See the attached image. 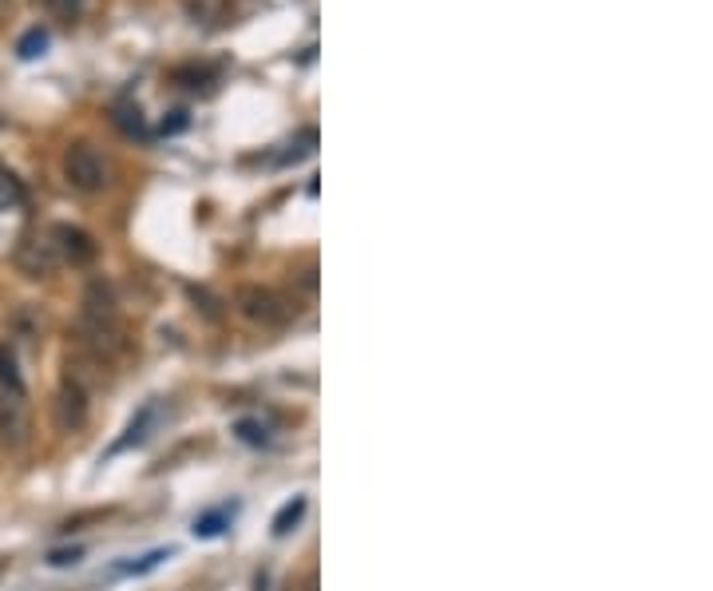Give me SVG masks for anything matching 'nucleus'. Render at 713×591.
I'll return each instance as SVG.
<instances>
[{"label": "nucleus", "mask_w": 713, "mask_h": 591, "mask_svg": "<svg viewBox=\"0 0 713 591\" xmlns=\"http://www.w3.org/2000/svg\"><path fill=\"white\" fill-rule=\"evenodd\" d=\"M80 556H84L80 548H64V552H52L48 564H52V568H68V564H80Z\"/></svg>", "instance_id": "obj_16"}, {"label": "nucleus", "mask_w": 713, "mask_h": 591, "mask_svg": "<svg viewBox=\"0 0 713 591\" xmlns=\"http://www.w3.org/2000/svg\"><path fill=\"white\" fill-rule=\"evenodd\" d=\"M20 266H24L32 278L52 274V270L60 266V258H56V250H52V238H32V242L20 250Z\"/></svg>", "instance_id": "obj_6"}, {"label": "nucleus", "mask_w": 713, "mask_h": 591, "mask_svg": "<svg viewBox=\"0 0 713 591\" xmlns=\"http://www.w3.org/2000/svg\"><path fill=\"white\" fill-rule=\"evenodd\" d=\"M28 433H32V421H28V409H24V393L0 389V441L8 449H24Z\"/></svg>", "instance_id": "obj_3"}, {"label": "nucleus", "mask_w": 713, "mask_h": 591, "mask_svg": "<svg viewBox=\"0 0 713 591\" xmlns=\"http://www.w3.org/2000/svg\"><path fill=\"white\" fill-rule=\"evenodd\" d=\"M151 413H155V405H147V409H143V413H139V417H135V421L127 425V437H123V441H119L115 449H123V445H131V441H143V437H147L143 429H147V421H151Z\"/></svg>", "instance_id": "obj_13"}, {"label": "nucleus", "mask_w": 713, "mask_h": 591, "mask_svg": "<svg viewBox=\"0 0 713 591\" xmlns=\"http://www.w3.org/2000/svg\"><path fill=\"white\" fill-rule=\"evenodd\" d=\"M313 143H317V131H313V127H306V131H302V135L290 143V151L282 155V163H290V159H302V155H309V151H313Z\"/></svg>", "instance_id": "obj_12"}, {"label": "nucleus", "mask_w": 713, "mask_h": 591, "mask_svg": "<svg viewBox=\"0 0 713 591\" xmlns=\"http://www.w3.org/2000/svg\"><path fill=\"white\" fill-rule=\"evenodd\" d=\"M159 560H167V552L159 548V552H151V556H143L139 564H127L123 572H131V576H143V572H151V568H159Z\"/></svg>", "instance_id": "obj_15"}, {"label": "nucleus", "mask_w": 713, "mask_h": 591, "mask_svg": "<svg viewBox=\"0 0 713 591\" xmlns=\"http://www.w3.org/2000/svg\"><path fill=\"white\" fill-rule=\"evenodd\" d=\"M238 310L250 318V322H258V326H282L286 322V302L274 294V290H266V286H242L238 290Z\"/></svg>", "instance_id": "obj_2"}, {"label": "nucleus", "mask_w": 713, "mask_h": 591, "mask_svg": "<svg viewBox=\"0 0 713 591\" xmlns=\"http://www.w3.org/2000/svg\"><path fill=\"white\" fill-rule=\"evenodd\" d=\"M230 512H234V508H218V512H210V516H199V520H195V536H218L222 524L230 520Z\"/></svg>", "instance_id": "obj_10"}, {"label": "nucleus", "mask_w": 713, "mask_h": 591, "mask_svg": "<svg viewBox=\"0 0 713 591\" xmlns=\"http://www.w3.org/2000/svg\"><path fill=\"white\" fill-rule=\"evenodd\" d=\"M302 516H306V496H294V500L278 512V520H274V536H286Z\"/></svg>", "instance_id": "obj_8"}, {"label": "nucleus", "mask_w": 713, "mask_h": 591, "mask_svg": "<svg viewBox=\"0 0 713 591\" xmlns=\"http://www.w3.org/2000/svg\"><path fill=\"white\" fill-rule=\"evenodd\" d=\"M84 417H88L84 389H80L76 381H68V385L56 393V425H60L64 433H72V429H80V425H84Z\"/></svg>", "instance_id": "obj_5"}, {"label": "nucleus", "mask_w": 713, "mask_h": 591, "mask_svg": "<svg viewBox=\"0 0 713 591\" xmlns=\"http://www.w3.org/2000/svg\"><path fill=\"white\" fill-rule=\"evenodd\" d=\"M115 123H119L127 135H143V116H139V108H131V104H119V108H115Z\"/></svg>", "instance_id": "obj_11"}, {"label": "nucleus", "mask_w": 713, "mask_h": 591, "mask_svg": "<svg viewBox=\"0 0 713 591\" xmlns=\"http://www.w3.org/2000/svg\"><path fill=\"white\" fill-rule=\"evenodd\" d=\"M0 389H12V393H24V381H20V369H16V357L8 346H0Z\"/></svg>", "instance_id": "obj_7"}, {"label": "nucleus", "mask_w": 713, "mask_h": 591, "mask_svg": "<svg viewBox=\"0 0 713 591\" xmlns=\"http://www.w3.org/2000/svg\"><path fill=\"white\" fill-rule=\"evenodd\" d=\"M52 250H56V258L60 262H72V266H88L92 258H96V238L88 235V231H80V227H68V223H60V227H52Z\"/></svg>", "instance_id": "obj_4"}, {"label": "nucleus", "mask_w": 713, "mask_h": 591, "mask_svg": "<svg viewBox=\"0 0 713 591\" xmlns=\"http://www.w3.org/2000/svg\"><path fill=\"white\" fill-rule=\"evenodd\" d=\"M64 179H68L76 191L96 195V191H103V187L111 183V167H107V159H103L92 143H72V147L64 151Z\"/></svg>", "instance_id": "obj_1"}, {"label": "nucleus", "mask_w": 713, "mask_h": 591, "mask_svg": "<svg viewBox=\"0 0 713 591\" xmlns=\"http://www.w3.org/2000/svg\"><path fill=\"white\" fill-rule=\"evenodd\" d=\"M48 48V32L44 28H32V32H24V40L16 44V52L24 56V60H32V56H40Z\"/></svg>", "instance_id": "obj_9"}, {"label": "nucleus", "mask_w": 713, "mask_h": 591, "mask_svg": "<svg viewBox=\"0 0 713 591\" xmlns=\"http://www.w3.org/2000/svg\"><path fill=\"white\" fill-rule=\"evenodd\" d=\"M24 195H20V187H16V179L8 175V171H0V207L4 203H20Z\"/></svg>", "instance_id": "obj_14"}, {"label": "nucleus", "mask_w": 713, "mask_h": 591, "mask_svg": "<svg viewBox=\"0 0 713 591\" xmlns=\"http://www.w3.org/2000/svg\"><path fill=\"white\" fill-rule=\"evenodd\" d=\"M238 433H242V441H250V445L266 441V433H258V425H250V421H242V425H238Z\"/></svg>", "instance_id": "obj_17"}]
</instances>
